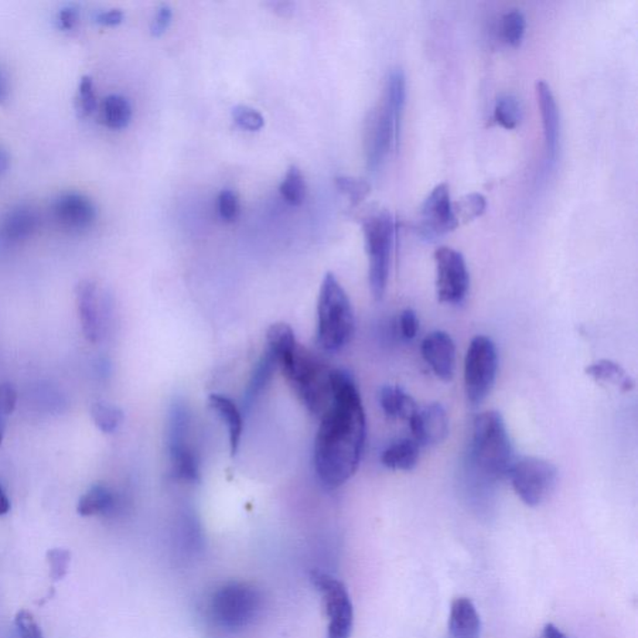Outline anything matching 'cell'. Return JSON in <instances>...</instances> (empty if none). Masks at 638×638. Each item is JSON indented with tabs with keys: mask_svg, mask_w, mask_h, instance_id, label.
Listing matches in <instances>:
<instances>
[{
	"mask_svg": "<svg viewBox=\"0 0 638 638\" xmlns=\"http://www.w3.org/2000/svg\"><path fill=\"white\" fill-rule=\"evenodd\" d=\"M16 399L18 395L12 384H0V443L5 436L6 418L15 412Z\"/></svg>",
	"mask_w": 638,
	"mask_h": 638,
	"instance_id": "obj_36",
	"label": "cell"
},
{
	"mask_svg": "<svg viewBox=\"0 0 638 638\" xmlns=\"http://www.w3.org/2000/svg\"><path fill=\"white\" fill-rule=\"evenodd\" d=\"M470 460L484 479L503 480L515 462L509 432L499 412L481 413L473 423Z\"/></svg>",
	"mask_w": 638,
	"mask_h": 638,
	"instance_id": "obj_4",
	"label": "cell"
},
{
	"mask_svg": "<svg viewBox=\"0 0 638 638\" xmlns=\"http://www.w3.org/2000/svg\"><path fill=\"white\" fill-rule=\"evenodd\" d=\"M378 401L384 414L392 419L409 421L419 405L411 394L398 385H384L378 393Z\"/></svg>",
	"mask_w": 638,
	"mask_h": 638,
	"instance_id": "obj_22",
	"label": "cell"
},
{
	"mask_svg": "<svg viewBox=\"0 0 638 638\" xmlns=\"http://www.w3.org/2000/svg\"><path fill=\"white\" fill-rule=\"evenodd\" d=\"M102 115L109 128L114 130L128 128L132 118L131 104L122 95H109L102 104Z\"/></svg>",
	"mask_w": 638,
	"mask_h": 638,
	"instance_id": "obj_27",
	"label": "cell"
},
{
	"mask_svg": "<svg viewBox=\"0 0 638 638\" xmlns=\"http://www.w3.org/2000/svg\"><path fill=\"white\" fill-rule=\"evenodd\" d=\"M407 99V81L402 69L391 70L385 80L383 100L370 112L364 130L368 167L374 172L388 153L397 150L401 139L402 116Z\"/></svg>",
	"mask_w": 638,
	"mask_h": 638,
	"instance_id": "obj_3",
	"label": "cell"
},
{
	"mask_svg": "<svg viewBox=\"0 0 638 638\" xmlns=\"http://www.w3.org/2000/svg\"><path fill=\"white\" fill-rule=\"evenodd\" d=\"M361 227L370 262V288L371 295L380 301L387 289L391 271L395 220L389 211L378 210L363 218Z\"/></svg>",
	"mask_w": 638,
	"mask_h": 638,
	"instance_id": "obj_7",
	"label": "cell"
},
{
	"mask_svg": "<svg viewBox=\"0 0 638 638\" xmlns=\"http://www.w3.org/2000/svg\"><path fill=\"white\" fill-rule=\"evenodd\" d=\"M449 630L453 638H480V616L472 600L467 597L454 600L450 609Z\"/></svg>",
	"mask_w": 638,
	"mask_h": 638,
	"instance_id": "obj_20",
	"label": "cell"
},
{
	"mask_svg": "<svg viewBox=\"0 0 638 638\" xmlns=\"http://www.w3.org/2000/svg\"><path fill=\"white\" fill-rule=\"evenodd\" d=\"M459 226L454 214L449 187L439 183L424 200L421 208V231L426 238H436L449 234Z\"/></svg>",
	"mask_w": 638,
	"mask_h": 638,
	"instance_id": "obj_13",
	"label": "cell"
},
{
	"mask_svg": "<svg viewBox=\"0 0 638 638\" xmlns=\"http://www.w3.org/2000/svg\"><path fill=\"white\" fill-rule=\"evenodd\" d=\"M436 296L446 305H459L469 291L470 277L465 258L450 247H439L434 254Z\"/></svg>",
	"mask_w": 638,
	"mask_h": 638,
	"instance_id": "obj_12",
	"label": "cell"
},
{
	"mask_svg": "<svg viewBox=\"0 0 638 638\" xmlns=\"http://www.w3.org/2000/svg\"><path fill=\"white\" fill-rule=\"evenodd\" d=\"M173 20V9L169 5H162L156 10V15L152 18L150 32L153 37H162L169 29Z\"/></svg>",
	"mask_w": 638,
	"mask_h": 638,
	"instance_id": "obj_41",
	"label": "cell"
},
{
	"mask_svg": "<svg viewBox=\"0 0 638 638\" xmlns=\"http://www.w3.org/2000/svg\"><path fill=\"white\" fill-rule=\"evenodd\" d=\"M419 448L414 439L397 440L382 453L381 462L388 469L411 472L418 464Z\"/></svg>",
	"mask_w": 638,
	"mask_h": 638,
	"instance_id": "obj_24",
	"label": "cell"
},
{
	"mask_svg": "<svg viewBox=\"0 0 638 638\" xmlns=\"http://www.w3.org/2000/svg\"><path fill=\"white\" fill-rule=\"evenodd\" d=\"M422 356L433 373L443 382H450L455 373L456 347L449 333L434 330L422 342Z\"/></svg>",
	"mask_w": 638,
	"mask_h": 638,
	"instance_id": "obj_16",
	"label": "cell"
},
{
	"mask_svg": "<svg viewBox=\"0 0 638 638\" xmlns=\"http://www.w3.org/2000/svg\"><path fill=\"white\" fill-rule=\"evenodd\" d=\"M544 638H568L565 633L555 626V624L548 623L544 627Z\"/></svg>",
	"mask_w": 638,
	"mask_h": 638,
	"instance_id": "obj_46",
	"label": "cell"
},
{
	"mask_svg": "<svg viewBox=\"0 0 638 638\" xmlns=\"http://www.w3.org/2000/svg\"><path fill=\"white\" fill-rule=\"evenodd\" d=\"M264 606V597L254 585L227 582L214 590L207 603V616L216 629L242 633L254 624Z\"/></svg>",
	"mask_w": 638,
	"mask_h": 638,
	"instance_id": "obj_6",
	"label": "cell"
},
{
	"mask_svg": "<svg viewBox=\"0 0 638 638\" xmlns=\"http://www.w3.org/2000/svg\"><path fill=\"white\" fill-rule=\"evenodd\" d=\"M453 208L459 225L465 224L486 213V200L481 193H469L453 204Z\"/></svg>",
	"mask_w": 638,
	"mask_h": 638,
	"instance_id": "obj_32",
	"label": "cell"
},
{
	"mask_svg": "<svg viewBox=\"0 0 638 638\" xmlns=\"http://www.w3.org/2000/svg\"><path fill=\"white\" fill-rule=\"evenodd\" d=\"M191 413L183 399L173 402L167 418L166 445L173 476L180 480L200 479V465L191 445Z\"/></svg>",
	"mask_w": 638,
	"mask_h": 638,
	"instance_id": "obj_8",
	"label": "cell"
},
{
	"mask_svg": "<svg viewBox=\"0 0 638 638\" xmlns=\"http://www.w3.org/2000/svg\"><path fill=\"white\" fill-rule=\"evenodd\" d=\"M51 214L64 230L81 232L93 226L98 211L93 201L85 194L65 193L54 200L51 204Z\"/></svg>",
	"mask_w": 638,
	"mask_h": 638,
	"instance_id": "obj_14",
	"label": "cell"
},
{
	"mask_svg": "<svg viewBox=\"0 0 638 638\" xmlns=\"http://www.w3.org/2000/svg\"><path fill=\"white\" fill-rule=\"evenodd\" d=\"M499 356L497 346L486 336L474 337L464 363V384L467 401L473 405L486 401L497 381Z\"/></svg>",
	"mask_w": 638,
	"mask_h": 638,
	"instance_id": "obj_9",
	"label": "cell"
},
{
	"mask_svg": "<svg viewBox=\"0 0 638 638\" xmlns=\"http://www.w3.org/2000/svg\"><path fill=\"white\" fill-rule=\"evenodd\" d=\"M124 12L120 9L104 10L95 16V22L104 26H116L124 22Z\"/></svg>",
	"mask_w": 638,
	"mask_h": 638,
	"instance_id": "obj_43",
	"label": "cell"
},
{
	"mask_svg": "<svg viewBox=\"0 0 638 638\" xmlns=\"http://www.w3.org/2000/svg\"><path fill=\"white\" fill-rule=\"evenodd\" d=\"M537 97L540 107L542 128H544V139L546 156L548 162H555L558 153L560 136V118L558 104L550 87L545 81L537 84Z\"/></svg>",
	"mask_w": 638,
	"mask_h": 638,
	"instance_id": "obj_19",
	"label": "cell"
},
{
	"mask_svg": "<svg viewBox=\"0 0 638 638\" xmlns=\"http://www.w3.org/2000/svg\"><path fill=\"white\" fill-rule=\"evenodd\" d=\"M306 191V181L301 169L297 165L289 166L288 173L283 177L281 185H279V193H281L283 199L292 206H298L305 200Z\"/></svg>",
	"mask_w": 638,
	"mask_h": 638,
	"instance_id": "obj_28",
	"label": "cell"
},
{
	"mask_svg": "<svg viewBox=\"0 0 638 638\" xmlns=\"http://www.w3.org/2000/svg\"><path fill=\"white\" fill-rule=\"evenodd\" d=\"M317 343L326 351H338L350 342L356 319L350 297L333 273H326L317 303Z\"/></svg>",
	"mask_w": 638,
	"mask_h": 638,
	"instance_id": "obj_5",
	"label": "cell"
},
{
	"mask_svg": "<svg viewBox=\"0 0 638 638\" xmlns=\"http://www.w3.org/2000/svg\"><path fill=\"white\" fill-rule=\"evenodd\" d=\"M40 220L37 211L30 206L10 208L0 217V246L9 247L26 241L36 234Z\"/></svg>",
	"mask_w": 638,
	"mask_h": 638,
	"instance_id": "obj_17",
	"label": "cell"
},
{
	"mask_svg": "<svg viewBox=\"0 0 638 638\" xmlns=\"http://www.w3.org/2000/svg\"><path fill=\"white\" fill-rule=\"evenodd\" d=\"M10 166V156L5 148L0 146V176L8 172Z\"/></svg>",
	"mask_w": 638,
	"mask_h": 638,
	"instance_id": "obj_47",
	"label": "cell"
},
{
	"mask_svg": "<svg viewBox=\"0 0 638 638\" xmlns=\"http://www.w3.org/2000/svg\"><path fill=\"white\" fill-rule=\"evenodd\" d=\"M336 185L340 193L347 194L353 206L366 199L371 191V185L367 181L350 176L336 177Z\"/></svg>",
	"mask_w": 638,
	"mask_h": 638,
	"instance_id": "obj_33",
	"label": "cell"
},
{
	"mask_svg": "<svg viewBox=\"0 0 638 638\" xmlns=\"http://www.w3.org/2000/svg\"><path fill=\"white\" fill-rule=\"evenodd\" d=\"M267 350L277 368L310 414L322 416L332 402V371L309 348L297 342L288 324H272L267 332Z\"/></svg>",
	"mask_w": 638,
	"mask_h": 638,
	"instance_id": "obj_2",
	"label": "cell"
},
{
	"mask_svg": "<svg viewBox=\"0 0 638 638\" xmlns=\"http://www.w3.org/2000/svg\"><path fill=\"white\" fill-rule=\"evenodd\" d=\"M586 374L599 383H609L620 388L622 392H630L634 388V381L627 371L616 361L600 360L586 368Z\"/></svg>",
	"mask_w": 638,
	"mask_h": 638,
	"instance_id": "obj_25",
	"label": "cell"
},
{
	"mask_svg": "<svg viewBox=\"0 0 638 638\" xmlns=\"http://www.w3.org/2000/svg\"><path fill=\"white\" fill-rule=\"evenodd\" d=\"M494 119L504 129L517 128L521 119V105L518 98L511 94L500 95L495 102Z\"/></svg>",
	"mask_w": 638,
	"mask_h": 638,
	"instance_id": "obj_29",
	"label": "cell"
},
{
	"mask_svg": "<svg viewBox=\"0 0 638 638\" xmlns=\"http://www.w3.org/2000/svg\"><path fill=\"white\" fill-rule=\"evenodd\" d=\"M90 412L95 425L102 433H107V434L114 433L124 421V413H122L121 409L116 407V405L109 404V403H94L91 405Z\"/></svg>",
	"mask_w": 638,
	"mask_h": 638,
	"instance_id": "obj_30",
	"label": "cell"
},
{
	"mask_svg": "<svg viewBox=\"0 0 638 638\" xmlns=\"http://www.w3.org/2000/svg\"><path fill=\"white\" fill-rule=\"evenodd\" d=\"M399 329H401L402 337L404 340H414L419 330V319L415 310L411 309L403 310L399 316Z\"/></svg>",
	"mask_w": 638,
	"mask_h": 638,
	"instance_id": "obj_40",
	"label": "cell"
},
{
	"mask_svg": "<svg viewBox=\"0 0 638 638\" xmlns=\"http://www.w3.org/2000/svg\"><path fill=\"white\" fill-rule=\"evenodd\" d=\"M208 404L226 424L231 454L236 455L240 449L242 434H244V418H242L241 409L237 407L236 403L223 394H211L208 397Z\"/></svg>",
	"mask_w": 638,
	"mask_h": 638,
	"instance_id": "obj_21",
	"label": "cell"
},
{
	"mask_svg": "<svg viewBox=\"0 0 638 638\" xmlns=\"http://www.w3.org/2000/svg\"><path fill=\"white\" fill-rule=\"evenodd\" d=\"M509 477L515 493L528 507H539L548 500L558 486V467L537 456L515 459Z\"/></svg>",
	"mask_w": 638,
	"mask_h": 638,
	"instance_id": "obj_10",
	"label": "cell"
},
{
	"mask_svg": "<svg viewBox=\"0 0 638 638\" xmlns=\"http://www.w3.org/2000/svg\"><path fill=\"white\" fill-rule=\"evenodd\" d=\"M240 200L236 193L231 190L221 191L218 194V213L227 223H234L240 216Z\"/></svg>",
	"mask_w": 638,
	"mask_h": 638,
	"instance_id": "obj_37",
	"label": "cell"
},
{
	"mask_svg": "<svg viewBox=\"0 0 638 638\" xmlns=\"http://www.w3.org/2000/svg\"><path fill=\"white\" fill-rule=\"evenodd\" d=\"M10 80L5 70L0 68V105L5 104L9 100Z\"/></svg>",
	"mask_w": 638,
	"mask_h": 638,
	"instance_id": "obj_45",
	"label": "cell"
},
{
	"mask_svg": "<svg viewBox=\"0 0 638 638\" xmlns=\"http://www.w3.org/2000/svg\"><path fill=\"white\" fill-rule=\"evenodd\" d=\"M47 562H49L50 578L54 581H58L67 575L68 569H69L70 552L65 549H53L47 552Z\"/></svg>",
	"mask_w": 638,
	"mask_h": 638,
	"instance_id": "obj_38",
	"label": "cell"
},
{
	"mask_svg": "<svg viewBox=\"0 0 638 638\" xmlns=\"http://www.w3.org/2000/svg\"><path fill=\"white\" fill-rule=\"evenodd\" d=\"M79 9L75 5H65L58 12L57 26L63 32H71L79 23Z\"/></svg>",
	"mask_w": 638,
	"mask_h": 638,
	"instance_id": "obj_42",
	"label": "cell"
},
{
	"mask_svg": "<svg viewBox=\"0 0 638 638\" xmlns=\"http://www.w3.org/2000/svg\"><path fill=\"white\" fill-rule=\"evenodd\" d=\"M312 581L322 593L324 607L329 617L327 638H350L353 629V605L346 586L332 576L316 571Z\"/></svg>",
	"mask_w": 638,
	"mask_h": 638,
	"instance_id": "obj_11",
	"label": "cell"
},
{
	"mask_svg": "<svg viewBox=\"0 0 638 638\" xmlns=\"http://www.w3.org/2000/svg\"><path fill=\"white\" fill-rule=\"evenodd\" d=\"M16 627L20 638H44L39 624L29 611L20 610L16 613Z\"/></svg>",
	"mask_w": 638,
	"mask_h": 638,
	"instance_id": "obj_39",
	"label": "cell"
},
{
	"mask_svg": "<svg viewBox=\"0 0 638 638\" xmlns=\"http://www.w3.org/2000/svg\"><path fill=\"white\" fill-rule=\"evenodd\" d=\"M232 119L241 129L247 131H259L265 126V119L261 112L247 105H237L232 109Z\"/></svg>",
	"mask_w": 638,
	"mask_h": 638,
	"instance_id": "obj_35",
	"label": "cell"
},
{
	"mask_svg": "<svg viewBox=\"0 0 638 638\" xmlns=\"http://www.w3.org/2000/svg\"><path fill=\"white\" fill-rule=\"evenodd\" d=\"M78 110L81 116L94 114L98 108L97 93H95L94 80L85 75L78 87Z\"/></svg>",
	"mask_w": 638,
	"mask_h": 638,
	"instance_id": "obj_34",
	"label": "cell"
},
{
	"mask_svg": "<svg viewBox=\"0 0 638 638\" xmlns=\"http://www.w3.org/2000/svg\"><path fill=\"white\" fill-rule=\"evenodd\" d=\"M101 303L98 286L83 281L77 288V306L81 329L89 342H98L101 336Z\"/></svg>",
	"mask_w": 638,
	"mask_h": 638,
	"instance_id": "obj_18",
	"label": "cell"
},
{
	"mask_svg": "<svg viewBox=\"0 0 638 638\" xmlns=\"http://www.w3.org/2000/svg\"><path fill=\"white\" fill-rule=\"evenodd\" d=\"M116 507V497L107 486H94L80 497L78 513L81 517L111 513Z\"/></svg>",
	"mask_w": 638,
	"mask_h": 638,
	"instance_id": "obj_26",
	"label": "cell"
},
{
	"mask_svg": "<svg viewBox=\"0 0 638 638\" xmlns=\"http://www.w3.org/2000/svg\"><path fill=\"white\" fill-rule=\"evenodd\" d=\"M10 510V501L3 487L0 486V515L8 514Z\"/></svg>",
	"mask_w": 638,
	"mask_h": 638,
	"instance_id": "obj_48",
	"label": "cell"
},
{
	"mask_svg": "<svg viewBox=\"0 0 638 638\" xmlns=\"http://www.w3.org/2000/svg\"><path fill=\"white\" fill-rule=\"evenodd\" d=\"M408 423L419 446L440 445L449 434L448 413L439 403L418 407Z\"/></svg>",
	"mask_w": 638,
	"mask_h": 638,
	"instance_id": "obj_15",
	"label": "cell"
},
{
	"mask_svg": "<svg viewBox=\"0 0 638 638\" xmlns=\"http://www.w3.org/2000/svg\"><path fill=\"white\" fill-rule=\"evenodd\" d=\"M267 5L273 12L281 16H291L295 13V3L288 2V0H272V2L267 3Z\"/></svg>",
	"mask_w": 638,
	"mask_h": 638,
	"instance_id": "obj_44",
	"label": "cell"
},
{
	"mask_svg": "<svg viewBox=\"0 0 638 638\" xmlns=\"http://www.w3.org/2000/svg\"><path fill=\"white\" fill-rule=\"evenodd\" d=\"M333 397L320 416L313 449V464L320 483L337 489L356 474L363 455L367 419L353 375L333 370Z\"/></svg>",
	"mask_w": 638,
	"mask_h": 638,
	"instance_id": "obj_1",
	"label": "cell"
},
{
	"mask_svg": "<svg viewBox=\"0 0 638 638\" xmlns=\"http://www.w3.org/2000/svg\"><path fill=\"white\" fill-rule=\"evenodd\" d=\"M276 370H277V363H276L275 357L272 356L271 351L266 350L264 356L258 361L254 374L251 375V380L246 388L244 401H242V412L251 411L255 403L268 387Z\"/></svg>",
	"mask_w": 638,
	"mask_h": 638,
	"instance_id": "obj_23",
	"label": "cell"
},
{
	"mask_svg": "<svg viewBox=\"0 0 638 638\" xmlns=\"http://www.w3.org/2000/svg\"><path fill=\"white\" fill-rule=\"evenodd\" d=\"M525 30H527V19L520 10H511L505 13L501 18V37L507 46L518 47L523 42Z\"/></svg>",
	"mask_w": 638,
	"mask_h": 638,
	"instance_id": "obj_31",
	"label": "cell"
}]
</instances>
